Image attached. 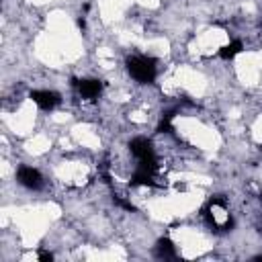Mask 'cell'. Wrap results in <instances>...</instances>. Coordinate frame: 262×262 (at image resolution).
I'll return each instance as SVG.
<instances>
[{"instance_id":"4","label":"cell","mask_w":262,"mask_h":262,"mask_svg":"<svg viewBox=\"0 0 262 262\" xmlns=\"http://www.w3.org/2000/svg\"><path fill=\"white\" fill-rule=\"evenodd\" d=\"M72 84H74V86H78L80 96H82V98H88V100L96 98V96L100 94V90H102V82H100V80H94V78H86V80H72Z\"/></svg>"},{"instance_id":"5","label":"cell","mask_w":262,"mask_h":262,"mask_svg":"<svg viewBox=\"0 0 262 262\" xmlns=\"http://www.w3.org/2000/svg\"><path fill=\"white\" fill-rule=\"evenodd\" d=\"M129 149L137 160H154V147L151 141L145 137H135L129 141Z\"/></svg>"},{"instance_id":"2","label":"cell","mask_w":262,"mask_h":262,"mask_svg":"<svg viewBox=\"0 0 262 262\" xmlns=\"http://www.w3.org/2000/svg\"><path fill=\"white\" fill-rule=\"evenodd\" d=\"M16 180H18V184H23L25 188H31V190H41L43 188L41 172L37 168H31V166H18Z\"/></svg>"},{"instance_id":"1","label":"cell","mask_w":262,"mask_h":262,"mask_svg":"<svg viewBox=\"0 0 262 262\" xmlns=\"http://www.w3.org/2000/svg\"><path fill=\"white\" fill-rule=\"evenodd\" d=\"M127 70L131 78L139 84H151L156 80V59L147 55H133L127 59Z\"/></svg>"},{"instance_id":"10","label":"cell","mask_w":262,"mask_h":262,"mask_svg":"<svg viewBox=\"0 0 262 262\" xmlns=\"http://www.w3.org/2000/svg\"><path fill=\"white\" fill-rule=\"evenodd\" d=\"M39 260L41 262H51L53 260V254L51 252H45V250H39Z\"/></svg>"},{"instance_id":"3","label":"cell","mask_w":262,"mask_h":262,"mask_svg":"<svg viewBox=\"0 0 262 262\" xmlns=\"http://www.w3.org/2000/svg\"><path fill=\"white\" fill-rule=\"evenodd\" d=\"M29 96H31L33 102H35L39 108H43V111H51V108H55V106L61 102V96H59L57 92H53V90H33Z\"/></svg>"},{"instance_id":"11","label":"cell","mask_w":262,"mask_h":262,"mask_svg":"<svg viewBox=\"0 0 262 262\" xmlns=\"http://www.w3.org/2000/svg\"><path fill=\"white\" fill-rule=\"evenodd\" d=\"M78 27H80V29H84V27H86V23H84V18H78Z\"/></svg>"},{"instance_id":"13","label":"cell","mask_w":262,"mask_h":262,"mask_svg":"<svg viewBox=\"0 0 262 262\" xmlns=\"http://www.w3.org/2000/svg\"><path fill=\"white\" fill-rule=\"evenodd\" d=\"M260 199H262V194H260Z\"/></svg>"},{"instance_id":"7","label":"cell","mask_w":262,"mask_h":262,"mask_svg":"<svg viewBox=\"0 0 262 262\" xmlns=\"http://www.w3.org/2000/svg\"><path fill=\"white\" fill-rule=\"evenodd\" d=\"M242 49H244V43L242 41H231L229 45H223L221 49H219V57L221 59H233L237 53H242Z\"/></svg>"},{"instance_id":"6","label":"cell","mask_w":262,"mask_h":262,"mask_svg":"<svg viewBox=\"0 0 262 262\" xmlns=\"http://www.w3.org/2000/svg\"><path fill=\"white\" fill-rule=\"evenodd\" d=\"M156 256L158 258H176V248L168 237H160L156 244Z\"/></svg>"},{"instance_id":"12","label":"cell","mask_w":262,"mask_h":262,"mask_svg":"<svg viewBox=\"0 0 262 262\" xmlns=\"http://www.w3.org/2000/svg\"><path fill=\"white\" fill-rule=\"evenodd\" d=\"M252 260H254V262H262V254H258V256H254Z\"/></svg>"},{"instance_id":"8","label":"cell","mask_w":262,"mask_h":262,"mask_svg":"<svg viewBox=\"0 0 262 262\" xmlns=\"http://www.w3.org/2000/svg\"><path fill=\"white\" fill-rule=\"evenodd\" d=\"M113 201H115V203H117L119 207H123V209H127V211H135V207H133V205H131L129 201H125L123 196H119V194H115V196H113Z\"/></svg>"},{"instance_id":"9","label":"cell","mask_w":262,"mask_h":262,"mask_svg":"<svg viewBox=\"0 0 262 262\" xmlns=\"http://www.w3.org/2000/svg\"><path fill=\"white\" fill-rule=\"evenodd\" d=\"M158 131H160V133H172V123H170V119H164V117H162V121H160V125H158Z\"/></svg>"}]
</instances>
